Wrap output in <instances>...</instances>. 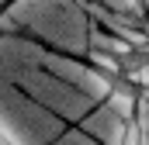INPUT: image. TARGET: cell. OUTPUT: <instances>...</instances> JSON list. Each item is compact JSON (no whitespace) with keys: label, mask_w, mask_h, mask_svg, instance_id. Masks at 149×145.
<instances>
[{"label":"cell","mask_w":149,"mask_h":145,"mask_svg":"<svg viewBox=\"0 0 149 145\" xmlns=\"http://www.w3.org/2000/svg\"><path fill=\"white\" fill-rule=\"evenodd\" d=\"M118 145H146V124H142V117L135 110L125 114L121 131H118Z\"/></svg>","instance_id":"obj_1"},{"label":"cell","mask_w":149,"mask_h":145,"mask_svg":"<svg viewBox=\"0 0 149 145\" xmlns=\"http://www.w3.org/2000/svg\"><path fill=\"white\" fill-rule=\"evenodd\" d=\"M0 145H17V142L10 138V131H3V128H0Z\"/></svg>","instance_id":"obj_2"},{"label":"cell","mask_w":149,"mask_h":145,"mask_svg":"<svg viewBox=\"0 0 149 145\" xmlns=\"http://www.w3.org/2000/svg\"><path fill=\"white\" fill-rule=\"evenodd\" d=\"M132 3H135V7H146V0H132Z\"/></svg>","instance_id":"obj_3"}]
</instances>
